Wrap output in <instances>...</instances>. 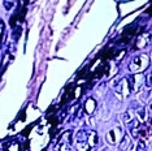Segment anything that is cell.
Segmentation results:
<instances>
[{
    "label": "cell",
    "instance_id": "obj_11",
    "mask_svg": "<svg viewBox=\"0 0 152 151\" xmlns=\"http://www.w3.org/2000/svg\"><path fill=\"white\" fill-rule=\"evenodd\" d=\"M4 5H7V7H5L7 9H11V5L13 7V3H11V1H5V3H4Z\"/></svg>",
    "mask_w": 152,
    "mask_h": 151
},
{
    "label": "cell",
    "instance_id": "obj_12",
    "mask_svg": "<svg viewBox=\"0 0 152 151\" xmlns=\"http://www.w3.org/2000/svg\"><path fill=\"white\" fill-rule=\"evenodd\" d=\"M3 27H4V23L0 21V35H1V33H3Z\"/></svg>",
    "mask_w": 152,
    "mask_h": 151
},
{
    "label": "cell",
    "instance_id": "obj_6",
    "mask_svg": "<svg viewBox=\"0 0 152 151\" xmlns=\"http://www.w3.org/2000/svg\"><path fill=\"white\" fill-rule=\"evenodd\" d=\"M75 149H77V151H88L90 146H88L87 142H77Z\"/></svg>",
    "mask_w": 152,
    "mask_h": 151
},
{
    "label": "cell",
    "instance_id": "obj_13",
    "mask_svg": "<svg viewBox=\"0 0 152 151\" xmlns=\"http://www.w3.org/2000/svg\"><path fill=\"white\" fill-rule=\"evenodd\" d=\"M103 151H109V150H103Z\"/></svg>",
    "mask_w": 152,
    "mask_h": 151
},
{
    "label": "cell",
    "instance_id": "obj_10",
    "mask_svg": "<svg viewBox=\"0 0 152 151\" xmlns=\"http://www.w3.org/2000/svg\"><path fill=\"white\" fill-rule=\"evenodd\" d=\"M133 120H134V112H133V109H129V111H126V113H125V122L129 124Z\"/></svg>",
    "mask_w": 152,
    "mask_h": 151
},
{
    "label": "cell",
    "instance_id": "obj_7",
    "mask_svg": "<svg viewBox=\"0 0 152 151\" xmlns=\"http://www.w3.org/2000/svg\"><path fill=\"white\" fill-rule=\"evenodd\" d=\"M137 151H147V142L144 139H139V141H138Z\"/></svg>",
    "mask_w": 152,
    "mask_h": 151
},
{
    "label": "cell",
    "instance_id": "obj_4",
    "mask_svg": "<svg viewBox=\"0 0 152 151\" xmlns=\"http://www.w3.org/2000/svg\"><path fill=\"white\" fill-rule=\"evenodd\" d=\"M129 146H130V138L126 134L122 136V141H121V143H120V150L126 151V149H129Z\"/></svg>",
    "mask_w": 152,
    "mask_h": 151
},
{
    "label": "cell",
    "instance_id": "obj_5",
    "mask_svg": "<svg viewBox=\"0 0 152 151\" xmlns=\"http://www.w3.org/2000/svg\"><path fill=\"white\" fill-rule=\"evenodd\" d=\"M96 141H98V136H96L95 132H91L87 134V142H88V146L92 147L96 145Z\"/></svg>",
    "mask_w": 152,
    "mask_h": 151
},
{
    "label": "cell",
    "instance_id": "obj_2",
    "mask_svg": "<svg viewBox=\"0 0 152 151\" xmlns=\"http://www.w3.org/2000/svg\"><path fill=\"white\" fill-rule=\"evenodd\" d=\"M120 134V129H112L108 132V134H107V141H108V143H110V145H115V143L117 142V136Z\"/></svg>",
    "mask_w": 152,
    "mask_h": 151
},
{
    "label": "cell",
    "instance_id": "obj_9",
    "mask_svg": "<svg viewBox=\"0 0 152 151\" xmlns=\"http://www.w3.org/2000/svg\"><path fill=\"white\" fill-rule=\"evenodd\" d=\"M56 151H72L70 142H60V149H57Z\"/></svg>",
    "mask_w": 152,
    "mask_h": 151
},
{
    "label": "cell",
    "instance_id": "obj_1",
    "mask_svg": "<svg viewBox=\"0 0 152 151\" xmlns=\"http://www.w3.org/2000/svg\"><path fill=\"white\" fill-rule=\"evenodd\" d=\"M150 59L147 55H139V56L134 57L133 61L129 64V70L130 72H142L147 68Z\"/></svg>",
    "mask_w": 152,
    "mask_h": 151
},
{
    "label": "cell",
    "instance_id": "obj_3",
    "mask_svg": "<svg viewBox=\"0 0 152 151\" xmlns=\"http://www.w3.org/2000/svg\"><path fill=\"white\" fill-rule=\"evenodd\" d=\"M95 107H96V102L92 98H88L85 103V111L87 113H92L95 111Z\"/></svg>",
    "mask_w": 152,
    "mask_h": 151
},
{
    "label": "cell",
    "instance_id": "obj_8",
    "mask_svg": "<svg viewBox=\"0 0 152 151\" xmlns=\"http://www.w3.org/2000/svg\"><path fill=\"white\" fill-rule=\"evenodd\" d=\"M146 44H147L146 35H142L140 38H138V40H137V47H138V48H143Z\"/></svg>",
    "mask_w": 152,
    "mask_h": 151
}]
</instances>
